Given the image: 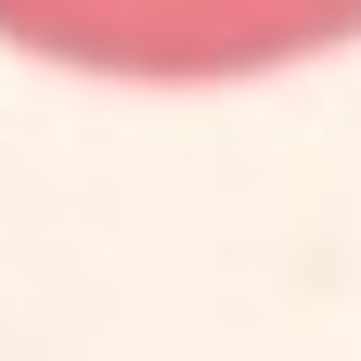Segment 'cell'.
<instances>
[{"label":"cell","instance_id":"cell-1","mask_svg":"<svg viewBox=\"0 0 361 361\" xmlns=\"http://www.w3.org/2000/svg\"><path fill=\"white\" fill-rule=\"evenodd\" d=\"M0 39L78 78H142V90H207V78H271L310 52H348L361 0H0Z\"/></svg>","mask_w":361,"mask_h":361}]
</instances>
